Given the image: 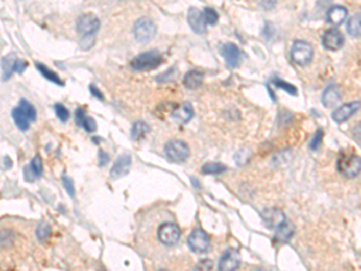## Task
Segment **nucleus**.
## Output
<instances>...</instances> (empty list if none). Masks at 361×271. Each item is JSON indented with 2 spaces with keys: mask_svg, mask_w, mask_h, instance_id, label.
I'll use <instances>...</instances> for the list:
<instances>
[{
  "mask_svg": "<svg viewBox=\"0 0 361 271\" xmlns=\"http://www.w3.org/2000/svg\"><path fill=\"white\" fill-rule=\"evenodd\" d=\"M36 68H38V70L40 72H41V75L43 76V78L49 80V81L51 82H55L57 83V85H59V86H63L64 85V82L60 80V78L55 71H52V70H50L49 68H47L46 65H43L41 64V63H38L36 64Z\"/></svg>",
  "mask_w": 361,
  "mask_h": 271,
  "instance_id": "obj_25",
  "label": "nucleus"
},
{
  "mask_svg": "<svg viewBox=\"0 0 361 271\" xmlns=\"http://www.w3.org/2000/svg\"><path fill=\"white\" fill-rule=\"evenodd\" d=\"M201 170L202 173L207 174V175H219V174L227 170V166L221 163H206Z\"/></svg>",
  "mask_w": 361,
  "mask_h": 271,
  "instance_id": "obj_26",
  "label": "nucleus"
},
{
  "mask_svg": "<svg viewBox=\"0 0 361 271\" xmlns=\"http://www.w3.org/2000/svg\"><path fill=\"white\" fill-rule=\"evenodd\" d=\"M160 271H167V270H160Z\"/></svg>",
  "mask_w": 361,
  "mask_h": 271,
  "instance_id": "obj_45",
  "label": "nucleus"
},
{
  "mask_svg": "<svg viewBox=\"0 0 361 271\" xmlns=\"http://www.w3.org/2000/svg\"><path fill=\"white\" fill-rule=\"evenodd\" d=\"M55 111H56V115L59 118L60 122H66V120L69 119L70 112H69V110H67L65 106L63 105V104H59V103L56 104Z\"/></svg>",
  "mask_w": 361,
  "mask_h": 271,
  "instance_id": "obj_31",
  "label": "nucleus"
},
{
  "mask_svg": "<svg viewBox=\"0 0 361 271\" xmlns=\"http://www.w3.org/2000/svg\"><path fill=\"white\" fill-rule=\"evenodd\" d=\"M194 116V110L193 106H191L190 103H183L178 106L177 109L174 110L173 117L175 119L180 120L181 123H188L189 120L193 118Z\"/></svg>",
  "mask_w": 361,
  "mask_h": 271,
  "instance_id": "obj_18",
  "label": "nucleus"
},
{
  "mask_svg": "<svg viewBox=\"0 0 361 271\" xmlns=\"http://www.w3.org/2000/svg\"><path fill=\"white\" fill-rule=\"evenodd\" d=\"M360 108H361L360 102H350V103L343 104V105H341L339 108L333 110L332 119L337 123L346 122V120H348L350 118V117L355 115V113L359 111Z\"/></svg>",
  "mask_w": 361,
  "mask_h": 271,
  "instance_id": "obj_9",
  "label": "nucleus"
},
{
  "mask_svg": "<svg viewBox=\"0 0 361 271\" xmlns=\"http://www.w3.org/2000/svg\"><path fill=\"white\" fill-rule=\"evenodd\" d=\"M12 118L15 120L16 126L18 127V129L23 130V132H26V130L29 129V118L27 117V115L25 112L22 111V109L19 108V106H17L12 110Z\"/></svg>",
  "mask_w": 361,
  "mask_h": 271,
  "instance_id": "obj_21",
  "label": "nucleus"
},
{
  "mask_svg": "<svg viewBox=\"0 0 361 271\" xmlns=\"http://www.w3.org/2000/svg\"><path fill=\"white\" fill-rule=\"evenodd\" d=\"M84 117H86V115H84L83 110H82V109H77L76 117H75L76 125H77V126L81 127V125H82V122H83V119H84Z\"/></svg>",
  "mask_w": 361,
  "mask_h": 271,
  "instance_id": "obj_42",
  "label": "nucleus"
},
{
  "mask_svg": "<svg viewBox=\"0 0 361 271\" xmlns=\"http://www.w3.org/2000/svg\"><path fill=\"white\" fill-rule=\"evenodd\" d=\"M181 237V229L175 223H163L158 228V239L163 245L173 246Z\"/></svg>",
  "mask_w": 361,
  "mask_h": 271,
  "instance_id": "obj_6",
  "label": "nucleus"
},
{
  "mask_svg": "<svg viewBox=\"0 0 361 271\" xmlns=\"http://www.w3.org/2000/svg\"><path fill=\"white\" fill-rule=\"evenodd\" d=\"M253 271H266V270L262 269V267H256V269H254Z\"/></svg>",
  "mask_w": 361,
  "mask_h": 271,
  "instance_id": "obj_44",
  "label": "nucleus"
},
{
  "mask_svg": "<svg viewBox=\"0 0 361 271\" xmlns=\"http://www.w3.org/2000/svg\"><path fill=\"white\" fill-rule=\"evenodd\" d=\"M262 217H264L266 226L272 229H278L286 220L284 212L281 209H275V207L265 210L264 213H262Z\"/></svg>",
  "mask_w": 361,
  "mask_h": 271,
  "instance_id": "obj_14",
  "label": "nucleus"
},
{
  "mask_svg": "<svg viewBox=\"0 0 361 271\" xmlns=\"http://www.w3.org/2000/svg\"><path fill=\"white\" fill-rule=\"evenodd\" d=\"M273 85H275L276 87H278V88H281L283 90H285V92H288L289 94H292V95H296V88H295V86H293V85H290V83L288 82H285V81H283V80H279V79H275L273 80Z\"/></svg>",
  "mask_w": 361,
  "mask_h": 271,
  "instance_id": "obj_30",
  "label": "nucleus"
},
{
  "mask_svg": "<svg viewBox=\"0 0 361 271\" xmlns=\"http://www.w3.org/2000/svg\"><path fill=\"white\" fill-rule=\"evenodd\" d=\"M323 46L329 51H339L345 45V36L337 29H329L322 38Z\"/></svg>",
  "mask_w": 361,
  "mask_h": 271,
  "instance_id": "obj_10",
  "label": "nucleus"
},
{
  "mask_svg": "<svg viewBox=\"0 0 361 271\" xmlns=\"http://www.w3.org/2000/svg\"><path fill=\"white\" fill-rule=\"evenodd\" d=\"M148 132H150V126L146 122H143V120H137L131 127V139L139 140L143 138Z\"/></svg>",
  "mask_w": 361,
  "mask_h": 271,
  "instance_id": "obj_23",
  "label": "nucleus"
},
{
  "mask_svg": "<svg viewBox=\"0 0 361 271\" xmlns=\"http://www.w3.org/2000/svg\"><path fill=\"white\" fill-rule=\"evenodd\" d=\"M89 90H90V93H92V95L95 96L97 99H99V100H104V95H103V93H101L100 90L98 89L95 86H94V85H90V86H89Z\"/></svg>",
  "mask_w": 361,
  "mask_h": 271,
  "instance_id": "obj_41",
  "label": "nucleus"
},
{
  "mask_svg": "<svg viewBox=\"0 0 361 271\" xmlns=\"http://www.w3.org/2000/svg\"><path fill=\"white\" fill-rule=\"evenodd\" d=\"M157 33L156 23L148 17L137 19L134 26L135 39L140 42H147L154 38Z\"/></svg>",
  "mask_w": 361,
  "mask_h": 271,
  "instance_id": "obj_4",
  "label": "nucleus"
},
{
  "mask_svg": "<svg viewBox=\"0 0 361 271\" xmlns=\"http://www.w3.org/2000/svg\"><path fill=\"white\" fill-rule=\"evenodd\" d=\"M204 16L207 24H215L218 21V13L212 8H206L204 10Z\"/></svg>",
  "mask_w": 361,
  "mask_h": 271,
  "instance_id": "obj_33",
  "label": "nucleus"
},
{
  "mask_svg": "<svg viewBox=\"0 0 361 271\" xmlns=\"http://www.w3.org/2000/svg\"><path fill=\"white\" fill-rule=\"evenodd\" d=\"M188 23L197 34H204L206 30V19L204 12L197 8H190L188 11Z\"/></svg>",
  "mask_w": 361,
  "mask_h": 271,
  "instance_id": "obj_13",
  "label": "nucleus"
},
{
  "mask_svg": "<svg viewBox=\"0 0 361 271\" xmlns=\"http://www.w3.org/2000/svg\"><path fill=\"white\" fill-rule=\"evenodd\" d=\"M81 127H82L83 129H86L88 133L95 132V130H97L95 120H94L92 117H88V116L84 117V119H83V122H82V125H81Z\"/></svg>",
  "mask_w": 361,
  "mask_h": 271,
  "instance_id": "obj_34",
  "label": "nucleus"
},
{
  "mask_svg": "<svg viewBox=\"0 0 361 271\" xmlns=\"http://www.w3.org/2000/svg\"><path fill=\"white\" fill-rule=\"evenodd\" d=\"M62 181H63V186H64V188L66 189L67 194H69L70 196H74V195H75V188H74V182H73V180L70 179L69 176L63 175V177H62Z\"/></svg>",
  "mask_w": 361,
  "mask_h": 271,
  "instance_id": "obj_35",
  "label": "nucleus"
},
{
  "mask_svg": "<svg viewBox=\"0 0 361 271\" xmlns=\"http://www.w3.org/2000/svg\"><path fill=\"white\" fill-rule=\"evenodd\" d=\"M352 133H353V136H354V139L357 140V141L361 142V120L357 125L354 127L353 130H352Z\"/></svg>",
  "mask_w": 361,
  "mask_h": 271,
  "instance_id": "obj_40",
  "label": "nucleus"
},
{
  "mask_svg": "<svg viewBox=\"0 0 361 271\" xmlns=\"http://www.w3.org/2000/svg\"><path fill=\"white\" fill-rule=\"evenodd\" d=\"M221 53L222 56L224 57L225 63L229 68H236L239 64V60H241V51L235 43L232 42H227L224 45H222L221 47Z\"/></svg>",
  "mask_w": 361,
  "mask_h": 271,
  "instance_id": "obj_11",
  "label": "nucleus"
},
{
  "mask_svg": "<svg viewBox=\"0 0 361 271\" xmlns=\"http://www.w3.org/2000/svg\"><path fill=\"white\" fill-rule=\"evenodd\" d=\"M100 271H105V270H100Z\"/></svg>",
  "mask_w": 361,
  "mask_h": 271,
  "instance_id": "obj_46",
  "label": "nucleus"
},
{
  "mask_svg": "<svg viewBox=\"0 0 361 271\" xmlns=\"http://www.w3.org/2000/svg\"><path fill=\"white\" fill-rule=\"evenodd\" d=\"M29 169L32 170V173L35 175V177H40L42 174V160L41 157L39 155H36L34 158L32 159V163H30Z\"/></svg>",
  "mask_w": 361,
  "mask_h": 271,
  "instance_id": "obj_28",
  "label": "nucleus"
},
{
  "mask_svg": "<svg viewBox=\"0 0 361 271\" xmlns=\"http://www.w3.org/2000/svg\"><path fill=\"white\" fill-rule=\"evenodd\" d=\"M340 100H341V93L339 87L336 85H330L324 89L322 95V103L325 108L328 109L336 108V105L340 103Z\"/></svg>",
  "mask_w": 361,
  "mask_h": 271,
  "instance_id": "obj_15",
  "label": "nucleus"
},
{
  "mask_svg": "<svg viewBox=\"0 0 361 271\" xmlns=\"http://www.w3.org/2000/svg\"><path fill=\"white\" fill-rule=\"evenodd\" d=\"M100 21L90 13H86L79 17L76 23V29L81 35L83 36H93L99 30Z\"/></svg>",
  "mask_w": 361,
  "mask_h": 271,
  "instance_id": "obj_7",
  "label": "nucleus"
},
{
  "mask_svg": "<svg viewBox=\"0 0 361 271\" xmlns=\"http://www.w3.org/2000/svg\"><path fill=\"white\" fill-rule=\"evenodd\" d=\"M131 165V157L129 155H123L114 162L112 169H111L110 175L113 179H118V177L127 175L130 170Z\"/></svg>",
  "mask_w": 361,
  "mask_h": 271,
  "instance_id": "obj_16",
  "label": "nucleus"
},
{
  "mask_svg": "<svg viewBox=\"0 0 361 271\" xmlns=\"http://www.w3.org/2000/svg\"><path fill=\"white\" fill-rule=\"evenodd\" d=\"M80 45L83 50H89L94 45V38L93 36H83Z\"/></svg>",
  "mask_w": 361,
  "mask_h": 271,
  "instance_id": "obj_38",
  "label": "nucleus"
},
{
  "mask_svg": "<svg viewBox=\"0 0 361 271\" xmlns=\"http://www.w3.org/2000/svg\"><path fill=\"white\" fill-rule=\"evenodd\" d=\"M204 72H202L201 70H190V71H188L184 76V86L189 89H197L198 87L201 86L202 81H204Z\"/></svg>",
  "mask_w": 361,
  "mask_h": 271,
  "instance_id": "obj_19",
  "label": "nucleus"
},
{
  "mask_svg": "<svg viewBox=\"0 0 361 271\" xmlns=\"http://www.w3.org/2000/svg\"><path fill=\"white\" fill-rule=\"evenodd\" d=\"M188 246L195 253H204L210 247V237L202 229H195L188 237Z\"/></svg>",
  "mask_w": 361,
  "mask_h": 271,
  "instance_id": "obj_8",
  "label": "nucleus"
},
{
  "mask_svg": "<svg viewBox=\"0 0 361 271\" xmlns=\"http://www.w3.org/2000/svg\"><path fill=\"white\" fill-rule=\"evenodd\" d=\"M15 56L9 55L8 57H4L2 60V68H3V80H9L10 76L12 75L13 66H15Z\"/></svg>",
  "mask_w": 361,
  "mask_h": 271,
  "instance_id": "obj_24",
  "label": "nucleus"
},
{
  "mask_svg": "<svg viewBox=\"0 0 361 271\" xmlns=\"http://www.w3.org/2000/svg\"><path fill=\"white\" fill-rule=\"evenodd\" d=\"M337 169L348 179L356 177L361 173V158L356 155H341L337 160Z\"/></svg>",
  "mask_w": 361,
  "mask_h": 271,
  "instance_id": "obj_3",
  "label": "nucleus"
},
{
  "mask_svg": "<svg viewBox=\"0 0 361 271\" xmlns=\"http://www.w3.org/2000/svg\"><path fill=\"white\" fill-rule=\"evenodd\" d=\"M323 135H324V133H323L322 129L317 130L315 135H313L311 143H309V149H311L312 151H318L320 149V146H322Z\"/></svg>",
  "mask_w": 361,
  "mask_h": 271,
  "instance_id": "obj_32",
  "label": "nucleus"
},
{
  "mask_svg": "<svg viewBox=\"0 0 361 271\" xmlns=\"http://www.w3.org/2000/svg\"><path fill=\"white\" fill-rule=\"evenodd\" d=\"M19 108L22 109V111L26 113L27 117H28L29 120H35L36 119V111H35V108L30 104L28 100H25V99H22L21 102H19Z\"/></svg>",
  "mask_w": 361,
  "mask_h": 271,
  "instance_id": "obj_27",
  "label": "nucleus"
},
{
  "mask_svg": "<svg viewBox=\"0 0 361 271\" xmlns=\"http://www.w3.org/2000/svg\"><path fill=\"white\" fill-rule=\"evenodd\" d=\"M109 163V156L105 152H99V164L100 166H105Z\"/></svg>",
  "mask_w": 361,
  "mask_h": 271,
  "instance_id": "obj_43",
  "label": "nucleus"
},
{
  "mask_svg": "<svg viewBox=\"0 0 361 271\" xmlns=\"http://www.w3.org/2000/svg\"><path fill=\"white\" fill-rule=\"evenodd\" d=\"M176 76H177L176 69L173 68V69H170V71H166V72L161 73L160 76H158L157 81L158 82H166V81H170V80H174L175 78H176Z\"/></svg>",
  "mask_w": 361,
  "mask_h": 271,
  "instance_id": "obj_36",
  "label": "nucleus"
},
{
  "mask_svg": "<svg viewBox=\"0 0 361 271\" xmlns=\"http://www.w3.org/2000/svg\"><path fill=\"white\" fill-rule=\"evenodd\" d=\"M27 62L26 60H23V59H17L16 62H15V66H13V70H15L16 72H23L26 70L27 68Z\"/></svg>",
  "mask_w": 361,
  "mask_h": 271,
  "instance_id": "obj_39",
  "label": "nucleus"
},
{
  "mask_svg": "<svg viewBox=\"0 0 361 271\" xmlns=\"http://www.w3.org/2000/svg\"><path fill=\"white\" fill-rule=\"evenodd\" d=\"M293 235H294V227L288 220H285V223H283L278 229H276L275 240L277 242H286L292 239Z\"/></svg>",
  "mask_w": 361,
  "mask_h": 271,
  "instance_id": "obj_20",
  "label": "nucleus"
},
{
  "mask_svg": "<svg viewBox=\"0 0 361 271\" xmlns=\"http://www.w3.org/2000/svg\"><path fill=\"white\" fill-rule=\"evenodd\" d=\"M212 266H213V263L210 259H202L197 264L194 271H211Z\"/></svg>",
  "mask_w": 361,
  "mask_h": 271,
  "instance_id": "obj_37",
  "label": "nucleus"
},
{
  "mask_svg": "<svg viewBox=\"0 0 361 271\" xmlns=\"http://www.w3.org/2000/svg\"><path fill=\"white\" fill-rule=\"evenodd\" d=\"M239 262H241V258H239L237 251L229 250L219 259V271H236Z\"/></svg>",
  "mask_w": 361,
  "mask_h": 271,
  "instance_id": "obj_12",
  "label": "nucleus"
},
{
  "mask_svg": "<svg viewBox=\"0 0 361 271\" xmlns=\"http://www.w3.org/2000/svg\"><path fill=\"white\" fill-rule=\"evenodd\" d=\"M163 63V57L157 50H152L150 52H143L136 56L130 62V66L136 71H146L159 66Z\"/></svg>",
  "mask_w": 361,
  "mask_h": 271,
  "instance_id": "obj_1",
  "label": "nucleus"
},
{
  "mask_svg": "<svg viewBox=\"0 0 361 271\" xmlns=\"http://www.w3.org/2000/svg\"><path fill=\"white\" fill-rule=\"evenodd\" d=\"M348 16V10L342 5H333L326 12V21L332 26H340Z\"/></svg>",
  "mask_w": 361,
  "mask_h": 271,
  "instance_id": "obj_17",
  "label": "nucleus"
},
{
  "mask_svg": "<svg viewBox=\"0 0 361 271\" xmlns=\"http://www.w3.org/2000/svg\"><path fill=\"white\" fill-rule=\"evenodd\" d=\"M347 30H348L349 35L354 36V38L361 36V11L349 18L348 23H347Z\"/></svg>",
  "mask_w": 361,
  "mask_h": 271,
  "instance_id": "obj_22",
  "label": "nucleus"
},
{
  "mask_svg": "<svg viewBox=\"0 0 361 271\" xmlns=\"http://www.w3.org/2000/svg\"><path fill=\"white\" fill-rule=\"evenodd\" d=\"M165 155L174 163L184 162L189 157L188 145L182 140H171L165 145Z\"/></svg>",
  "mask_w": 361,
  "mask_h": 271,
  "instance_id": "obj_5",
  "label": "nucleus"
},
{
  "mask_svg": "<svg viewBox=\"0 0 361 271\" xmlns=\"http://www.w3.org/2000/svg\"><path fill=\"white\" fill-rule=\"evenodd\" d=\"M290 58L300 66L309 64L313 59V46L305 40H296L290 48Z\"/></svg>",
  "mask_w": 361,
  "mask_h": 271,
  "instance_id": "obj_2",
  "label": "nucleus"
},
{
  "mask_svg": "<svg viewBox=\"0 0 361 271\" xmlns=\"http://www.w3.org/2000/svg\"><path fill=\"white\" fill-rule=\"evenodd\" d=\"M51 235V227L49 226V223L42 222L39 224L38 229H36V236L40 241H46Z\"/></svg>",
  "mask_w": 361,
  "mask_h": 271,
  "instance_id": "obj_29",
  "label": "nucleus"
}]
</instances>
